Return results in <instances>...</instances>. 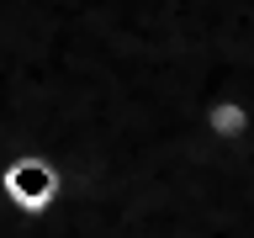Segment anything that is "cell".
Segmentation results:
<instances>
[{
	"mask_svg": "<svg viewBox=\"0 0 254 238\" xmlns=\"http://www.w3.org/2000/svg\"><path fill=\"white\" fill-rule=\"evenodd\" d=\"M16 190H27V196L43 190V196H48V170H16Z\"/></svg>",
	"mask_w": 254,
	"mask_h": 238,
	"instance_id": "6da1fadb",
	"label": "cell"
}]
</instances>
